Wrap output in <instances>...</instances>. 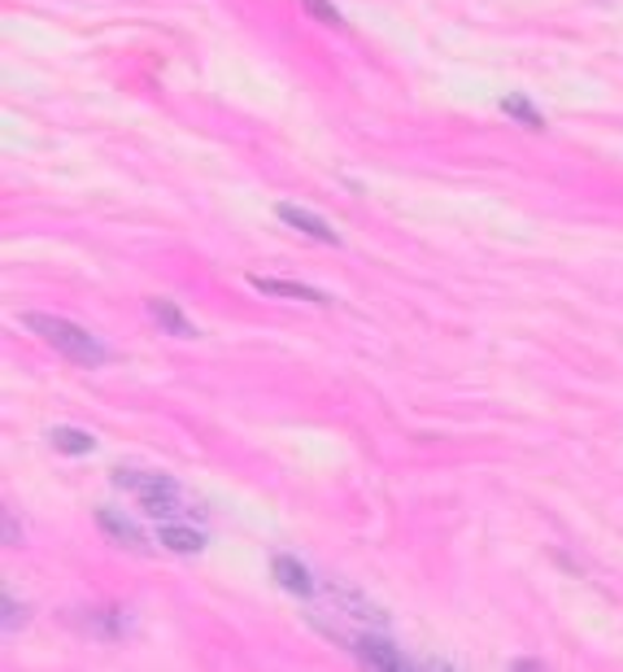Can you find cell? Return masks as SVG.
Returning a JSON list of instances; mask_svg holds the SVG:
<instances>
[{
  "instance_id": "10",
  "label": "cell",
  "mask_w": 623,
  "mask_h": 672,
  "mask_svg": "<svg viewBox=\"0 0 623 672\" xmlns=\"http://www.w3.org/2000/svg\"><path fill=\"white\" fill-rule=\"evenodd\" d=\"M501 114H510L519 127H528V132H541L546 127V118H541V110H532L523 96H506L501 101Z\"/></svg>"
},
{
  "instance_id": "9",
  "label": "cell",
  "mask_w": 623,
  "mask_h": 672,
  "mask_svg": "<svg viewBox=\"0 0 623 672\" xmlns=\"http://www.w3.org/2000/svg\"><path fill=\"white\" fill-rule=\"evenodd\" d=\"M249 285L258 289V293H267V298H297V301H328L319 289H310V285H288V280H267V276H249Z\"/></svg>"
},
{
  "instance_id": "1",
  "label": "cell",
  "mask_w": 623,
  "mask_h": 672,
  "mask_svg": "<svg viewBox=\"0 0 623 672\" xmlns=\"http://www.w3.org/2000/svg\"><path fill=\"white\" fill-rule=\"evenodd\" d=\"M22 328H31L40 341H49L53 350H62L70 363H83V368H96V363H105L110 354H105V345L87 332V328H79V323H70L62 314H40V310H31V314H22Z\"/></svg>"
},
{
  "instance_id": "7",
  "label": "cell",
  "mask_w": 623,
  "mask_h": 672,
  "mask_svg": "<svg viewBox=\"0 0 623 672\" xmlns=\"http://www.w3.org/2000/svg\"><path fill=\"white\" fill-rule=\"evenodd\" d=\"M157 541H162L166 550H175V555H197V550L206 546V533H197V528H188V524L162 520L157 524Z\"/></svg>"
},
{
  "instance_id": "2",
  "label": "cell",
  "mask_w": 623,
  "mask_h": 672,
  "mask_svg": "<svg viewBox=\"0 0 623 672\" xmlns=\"http://www.w3.org/2000/svg\"><path fill=\"white\" fill-rule=\"evenodd\" d=\"M110 480H114V489L136 494L139 507H144L153 520H175V516L184 511L179 485H175L170 476H162V472H114Z\"/></svg>"
},
{
  "instance_id": "11",
  "label": "cell",
  "mask_w": 623,
  "mask_h": 672,
  "mask_svg": "<svg viewBox=\"0 0 623 672\" xmlns=\"http://www.w3.org/2000/svg\"><path fill=\"white\" fill-rule=\"evenodd\" d=\"M49 442H53V449H62V454H87V449L96 446V442H92L87 433H79V428H53Z\"/></svg>"
},
{
  "instance_id": "5",
  "label": "cell",
  "mask_w": 623,
  "mask_h": 672,
  "mask_svg": "<svg viewBox=\"0 0 623 672\" xmlns=\"http://www.w3.org/2000/svg\"><path fill=\"white\" fill-rule=\"evenodd\" d=\"M276 215L283 219L288 227H297V231H305V236H314V240H323V245H341V236L332 231V227L323 224L319 215H310V210H301V206H276Z\"/></svg>"
},
{
  "instance_id": "13",
  "label": "cell",
  "mask_w": 623,
  "mask_h": 672,
  "mask_svg": "<svg viewBox=\"0 0 623 672\" xmlns=\"http://www.w3.org/2000/svg\"><path fill=\"white\" fill-rule=\"evenodd\" d=\"M13 624H22V607H13V598H4V633H13Z\"/></svg>"
},
{
  "instance_id": "6",
  "label": "cell",
  "mask_w": 623,
  "mask_h": 672,
  "mask_svg": "<svg viewBox=\"0 0 623 672\" xmlns=\"http://www.w3.org/2000/svg\"><path fill=\"white\" fill-rule=\"evenodd\" d=\"M148 306V314H153V323L162 328V332H170V337H197V328H193V319L175 306V301L166 298H148L144 301Z\"/></svg>"
},
{
  "instance_id": "8",
  "label": "cell",
  "mask_w": 623,
  "mask_h": 672,
  "mask_svg": "<svg viewBox=\"0 0 623 672\" xmlns=\"http://www.w3.org/2000/svg\"><path fill=\"white\" fill-rule=\"evenodd\" d=\"M96 524L118 541V546H132V550H144V533H139L136 524L127 520V516H118V511H110V507H101L96 511Z\"/></svg>"
},
{
  "instance_id": "12",
  "label": "cell",
  "mask_w": 623,
  "mask_h": 672,
  "mask_svg": "<svg viewBox=\"0 0 623 672\" xmlns=\"http://www.w3.org/2000/svg\"><path fill=\"white\" fill-rule=\"evenodd\" d=\"M305 4V13L310 18H319V22H328V27H345V18H341V9L332 4V0H301Z\"/></svg>"
},
{
  "instance_id": "4",
  "label": "cell",
  "mask_w": 623,
  "mask_h": 672,
  "mask_svg": "<svg viewBox=\"0 0 623 672\" xmlns=\"http://www.w3.org/2000/svg\"><path fill=\"white\" fill-rule=\"evenodd\" d=\"M271 572H276V581L288 590V595H301V598L314 595V577H310V568H305V564H297L292 555H276V559H271Z\"/></svg>"
},
{
  "instance_id": "3",
  "label": "cell",
  "mask_w": 623,
  "mask_h": 672,
  "mask_svg": "<svg viewBox=\"0 0 623 672\" xmlns=\"http://www.w3.org/2000/svg\"><path fill=\"white\" fill-rule=\"evenodd\" d=\"M349 647H353V655L362 660V664H371V669H406V660H402V651L393 647V642H384V638H349Z\"/></svg>"
}]
</instances>
